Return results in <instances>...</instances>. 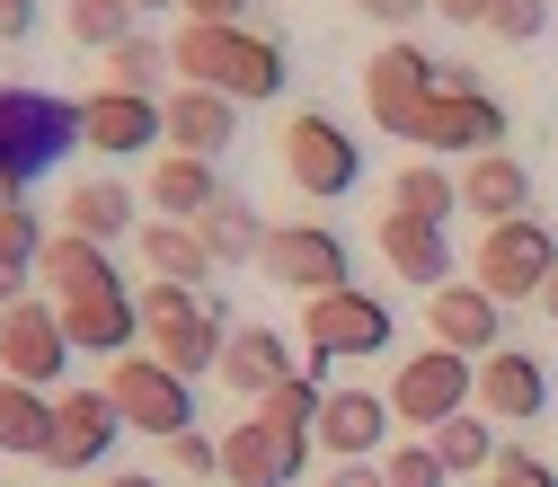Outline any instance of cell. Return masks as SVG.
I'll return each instance as SVG.
<instances>
[{
  "mask_svg": "<svg viewBox=\"0 0 558 487\" xmlns=\"http://www.w3.org/2000/svg\"><path fill=\"white\" fill-rule=\"evenodd\" d=\"M36 293V266H19V257H0V311H19Z\"/></svg>",
  "mask_w": 558,
  "mask_h": 487,
  "instance_id": "cell-41",
  "label": "cell"
},
{
  "mask_svg": "<svg viewBox=\"0 0 558 487\" xmlns=\"http://www.w3.org/2000/svg\"><path fill=\"white\" fill-rule=\"evenodd\" d=\"M319 407H328V373H293L284 390L266 399V416H275V426H302V435L319 426Z\"/></svg>",
  "mask_w": 558,
  "mask_h": 487,
  "instance_id": "cell-35",
  "label": "cell"
},
{
  "mask_svg": "<svg viewBox=\"0 0 558 487\" xmlns=\"http://www.w3.org/2000/svg\"><path fill=\"white\" fill-rule=\"evenodd\" d=\"M461 214H478L487 231H497V222H523V214H532V169H523L514 151L470 160V169H461Z\"/></svg>",
  "mask_w": 558,
  "mask_h": 487,
  "instance_id": "cell-23",
  "label": "cell"
},
{
  "mask_svg": "<svg viewBox=\"0 0 558 487\" xmlns=\"http://www.w3.org/2000/svg\"><path fill=\"white\" fill-rule=\"evenodd\" d=\"M81 151V98L53 89H0V195H27L45 169Z\"/></svg>",
  "mask_w": 558,
  "mask_h": 487,
  "instance_id": "cell-2",
  "label": "cell"
},
{
  "mask_svg": "<svg viewBox=\"0 0 558 487\" xmlns=\"http://www.w3.org/2000/svg\"><path fill=\"white\" fill-rule=\"evenodd\" d=\"M257 275H266V284H284V293H302V302H319V293L355 284V257H345V240L328 222H275Z\"/></svg>",
  "mask_w": 558,
  "mask_h": 487,
  "instance_id": "cell-7",
  "label": "cell"
},
{
  "mask_svg": "<svg viewBox=\"0 0 558 487\" xmlns=\"http://www.w3.org/2000/svg\"><path fill=\"white\" fill-rule=\"evenodd\" d=\"M107 487H160V478H151V470H116Z\"/></svg>",
  "mask_w": 558,
  "mask_h": 487,
  "instance_id": "cell-47",
  "label": "cell"
},
{
  "mask_svg": "<svg viewBox=\"0 0 558 487\" xmlns=\"http://www.w3.org/2000/svg\"><path fill=\"white\" fill-rule=\"evenodd\" d=\"M541 407H549V373H541V355H523V345H497V355L478 364V416L532 426Z\"/></svg>",
  "mask_w": 558,
  "mask_h": 487,
  "instance_id": "cell-19",
  "label": "cell"
},
{
  "mask_svg": "<svg viewBox=\"0 0 558 487\" xmlns=\"http://www.w3.org/2000/svg\"><path fill=\"white\" fill-rule=\"evenodd\" d=\"M487 36H506V45H541V36H549V0H497Z\"/></svg>",
  "mask_w": 558,
  "mask_h": 487,
  "instance_id": "cell-37",
  "label": "cell"
},
{
  "mask_svg": "<svg viewBox=\"0 0 558 487\" xmlns=\"http://www.w3.org/2000/svg\"><path fill=\"white\" fill-rule=\"evenodd\" d=\"M302 470H311V435L275 426L266 407H248L240 426L222 435V478L231 487H302Z\"/></svg>",
  "mask_w": 558,
  "mask_h": 487,
  "instance_id": "cell-11",
  "label": "cell"
},
{
  "mask_svg": "<svg viewBox=\"0 0 558 487\" xmlns=\"http://www.w3.org/2000/svg\"><path fill=\"white\" fill-rule=\"evenodd\" d=\"M381 478H390V487H452V470H444V452H435V443H399Z\"/></svg>",
  "mask_w": 558,
  "mask_h": 487,
  "instance_id": "cell-36",
  "label": "cell"
},
{
  "mask_svg": "<svg viewBox=\"0 0 558 487\" xmlns=\"http://www.w3.org/2000/svg\"><path fill=\"white\" fill-rule=\"evenodd\" d=\"M133 10H178V0H133Z\"/></svg>",
  "mask_w": 558,
  "mask_h": 487,
  "instance_id": "cell-48",
  "label": "cell"
},
{
  "mask_svg": "<svg viewBox=\"0 0 558 487\" xmlns=\"http://www.w3.org/2000/svg\"><path fill=\"white\" fill-rule=\"evenodd\" d=\"M311 443L328 452V461H373L381 443H390V399L381 390H328V407H319V426H311Z\"/></svg>",
  "mask_w": 558,
  "mask_h": 487,
  "instance_id": "cell-18",
  "label": "cell"
},
{
  "mask_svg": "<svg viewBox=\"0 0 558 487\" xmlns=\"http://www.w3.org/2000/svg\"><path fill=\"white\" fill-rule=\"evenodd\" d=\"M222 195H231V186L214 178V160L160 151V160H151V195H143V204H160V222H204V214H214Z\"/></svg>",
  "mask_w": 558,
  "mask_h": 487,
  "instance_id": "cell-25",
  "label": "cell"
},
{
  "mask_svg": "<svg viewBox=\"0 0 558 487\" xmlns=\"http://www.w3.org/2000/svg\"><path fill=\"white\" fill-rule=\"evenodd\" d=\"M169 72L186 81V89H214V98H231V107H266V98H284V81H293V62H284V45L275 36H248V27H178L169 36Z\"/></svg>",
  "mask_w": 558,
  "mask_h": 487,
  "instance_id": "cell-1",
  "label": "cell"
},
{
  "mask_svg": "<svg viewBox=\"0 0 558 487\" xmlns=\"http://www.w3.org/2000/svg\"><path fill=\"white\" fill-rule=\"evenodd\" d=\"M81 143L107 160H143L151 143H169V98H124V89L81 98Z\"/></svg>",
  "mask_w": 558,
  "mask_h": 487,
  "instance_id": "cell-15",
  "label": "cell"
},
{
  "mask_svg": "<svg viewBox=\"0 0 558 487\" xmlns=\"http://www.w3.org/2000/svg\"><path fill=\"white\" fill-rule=\"evenodd\" d=\"M319 487H390V478H381V470H373V461H337V470H328V478H319Z\"/></svg>",
  "mask_w": 558,
  "mask_h": 487,
  "instance_id": "cell-44",
  "label": "cell"
},
{
  "mask_svg": "<svg viewBox=\"0 0 558 487\" xmlns=\"http://www.w3.org/2000/svg\"><path fill=\"white\" fill-rule=\"evenodd\" d=\"M143 345H151V355H160L178 381H195V373H222L231 319H222V302H214V293L151 284V293H143Z\"/></svg>",
  "mask_w": 558,
  "mask_h": 487,
  "instance_id": "cell-3",
  "label": "cell"
},
{
  "mask_svg": "<svg viewBox=\"0 0 558 487\" xmlns=\"http://www.w3.org/2000/svg\"><path fill=\"white\" fill-rule=\"evenodd\" d=\"M355 10H364V19H381V27H408L416 10H435V0H355Z\"/></svg>",
  "mask_w": 558,
  "mask_h": 487,
  "instance_id": "cell-42",
  "label": "cell"
},
{
  "mask_svg": "<svg viewBox=\"0 0 558 487\" xmlns=\"http://www.w3.org/2000/svg\"><path fill=\"white\" fill-rule=\"evenodd\" d=\"M45 443H53V399L0 373V452H19V461H45Z\"/></svg>",
  "mask_w": 558,
  "mask_h": 487,
  "instance_id": "cell-28",
  "label": "cell"
},
{
  "mask_svg": "<svg viewBox=\"0 0 558 487\" xmlns=\"http://www.w3.org/2000/svg\"><path fill=\"white\" fill-rule=\"evenodd\" d=\"M36 284H53L62 302H81V293H98V284H124V275L107 266V248H98V240L53 231V248H45V266H36Z\"/></svg>",
  "mask_w": 558,
  "mask_h": 487,
  "instance_id": "cell-27",
  "label": "cell"
},
{
  "mask_svg": "<svg viewBox=\"0 0 558 487\" xmlns=\"http://www.w3.org/2000/svg\"><path fill=\"white\" fill-rule=\"evenodd\" d=\"M506 143V107L478 89V72L461 62V72H444V89H435V124H426V151H470V160H487Z\"/></svg>",
  "mask_w": 558,
  "mask_h": 487,
  "instance_id": "cell-13",
  "label": "cell"
},
{
  "mask_svg": "<svg viewBox=\"0 0 558 487\" xmlns=\"http://www.w3.org/2000/svg\"><path fill=\"white\" fill-rule=\"evenodd\" d=\"M195 231H204V248H214V266H248V257H266V231H275V222H257L248 195H222Z\"/></svg>",
  "mask_w": 558,
  "mask_h": 487,
  "instance_id": "cell-29",
  "label": "cell"
},
{
  "mask_svg": "<svg viewBox=\"0 0 558 487\" xmlns=\"http://www.w3.org/2000/svg\"><path fill=\"white\" fill-rule=\"evenodd\" d=\"M45 248H53V231L36 222V204H27V195H0V257L45 266Z\"/></svg>",
  "mask_w": 558,
  "mask_h": 487,
  "instance_id": "cell-34",
  "label": "cell"
},
{
  "mask_svg": "<svg viewBox=\"0 0 558 487\" xmlns=\"http://www.w3.org/2000/svg\"><path fill=\"white\" fill-rule=\"evenodd\" d=\"M169 461H178L186 478H222V443H214V435H204V426H186V435L169 443Z\"/></svg>",
  "mask_w": 558,
  "mask_h": 487,
  "instance_id": "cell-39",
  "label": "cell"
},
{
  "mask_svg": "<svg viewBox=\"0 0 558 487\" xmlns=\"http://www.w3.org/2000/svg\"><path fill=\"white\" fill-rule=\"evenodd\" d=\"M435 89H444V62L408 36H390L364 62V115L381 133H399V143H416V151H426V124H435Z\"/></svg>",
  "mask_w": 558,
  "mask_h": 487,
  "instance_id": "cell-4",
  "label": "cell"
},
{
  "mask_svg": "<svg viewBox=\"0 0 558 487\" xmlns=\"http://www.w3.org/2000/svg\"><path fill=\"white\" fill-rule=\"evenodd\" d=\"M195 27H248V0H178Z\"/></svg>",
  "mask_w": 558,
  "mask_h": 487,
  "instance_id": "cell-40",
  "label": "cell"
},
{
  "mask_svg": "<svg viewBox=\"0 0 558 487\" xmlns=\"http://www.w3.org/2000/svg\"><path fill=\"white\" fill-rule=\"evenodd\" d=\"M390 337H399V319H390V302L364 293V284L302 302V345L328 355V364H337V355H390Z\"/></svg>",
  "mask_w": 558,
  "mask_h": 487,
  "instance_id": "cell-10",
  "label": "cell"
},
{
  "mask_svg": "<svg viewBox=\"0 0 558 487\" xmlns=\"http://www.w3.org/2000/svg\"><path fill=\"white\" fill-rule=\"evenodd\" d=\"M36 36V0H0V45H19Z\"/></svg>",
  "mask_w": 558,
  "mask_h": 487,
  "instance_id": "cell-43",
  "label": "cell"
},
{
  "mask_svg": "<svg viewBox=\"0 0 558 487\" xmlns=\"http://www.w3.org/2000/svg\"><path fill=\"white\" fill-rule=\"evenodd\" d=\"M53 311H62V328H72V355H107V364H124L133 345H143V293H124V284H98V293L53 302Z\"/></svg>",
  "mask_w": 558,
  "mask_h": 487,
  "instance_id": "cell-16",
  "label": "cell"
},
{
  "mask_svg": "<svg viewBox=\"0 0 558 487\" xmlns=\"http://www.w3.org/2000/svg\"><path fill=\"white\" fill-rule=\"evenodd\" d=\"M435 10H444L452 27H487V19H497V0H435Z\"/></svg>",
  "mask_w": 558,
  "mask_h": 487,
  "instance_id": "cell-45",
  "label": "cell"
},
{
  "mask_svg": "<svg viewBox=\"0 0 558 487\" xmlns=\"http://www.w3.org/2000/svg\"><path fill=\"white\" fill-rule=\"evenodd\" d=\"M478 407V364L452 355V345H416V355L390 373V416L399 426H444V416H470Z\"/></svg>",
  "mask_w": 558,
  "mask_h": 487,
  "instance_id": "cell-5",
  "label": "cell"
},
{
  "mask_svg": "<svg viewBox=\"0 0 558 487\" xmlns=\"http://www.w3.org/2000/svg\"><path fill=\"white\" fill-rule=\"evenodd\" d=\"M107 399H116V416L133 435H160V443H178L186 426H195V390L160 364V355H124V364H107Z\"/></svg>",
  "mask_w": 558,
  "mask_h": 487,
  "instance_id": "cell-8",
  "label": "cell"
},
{
  "mask_svg": "<svg viewBox=\"0 0 558 487\" xmlns=\"http://www.w3.org/2000/svg\"><path fill=\"white\" fill-rule=\"evenodd\" d=\"M426 443L444 452V470H452V478H461V470H497V452H506L487 416H444V426H435Z\"/></svg>",
  "mask_w": 558,
  "mask_h": 487,
  "instance_id": "cell-32",
  "label": "cell"
},
{
  "mask_svg": "<svg viewBox=\"0 0 558 487\" xmlns=\"http://www.w3.org/2000/svg\"><path fill=\"white\" fill-rule=\"evenodd\" d=\"M381 257H390V275H408V284H426V293L452 284V240H444V222L381 214Z\"/></svg>",
  "mask_w": 558,
  "mask_h": 487,
  "instance_id": "cell-24",
  "label": "cell"
},
{
  "mask_svg": "<svg viewBox=\"0 0 558 487\" xmlns=\"http://www.w3.org/2000/svg\"><path fill=\"white\" fill-rule=\"evenodd\" d=\"M62 27H72V45H89V53H116L133 36V0H72Z\"/></svg>",
  "mask_w": 558,
  "mask_h": 487,
  "instance_id": "cell-33",
  "label": "cell"
},
{
  "mask_svg": "<svg viewBox=\"0 0 558 487\" xmlns=\"http://www.w3.org/2000/svg\"><path fill=\"white\" fill-rule=\"evenodd\" d=\"M390 214H416V222H452L461 214V178H444L435 160H416L390 178Z\"/></svg>",
  "mask_w": 558,
  "mask_h": 487,
  "instance_id": "cell-31",
  "label": "cell"
},
{
  "mask_svg": "<svg viewBox=\"0 0 558 487\" xmlns=\"http://www.w3.org/2000/svg\"><path fill=\"white\" fill-rule=\"evenodd\" d=\"M558 275V231L541 222V214H523V222H497L478 240V257H470V284H487L506 311L514 302H541V284Z\"/></svg>",
  "mask_w": 558,
  "mask_h": 487,
  "instance_id": "cell-6",
  "label": "cell"
},
{
  "mask_svg": "<svg viewBox=\"0 0 558 487\" xmlns=\"http://www.w3.org/2000/svg\"><path fill=\"white\" fill-rule=\"evenodd\" d=\"M426 328H435V345H452V355L487 364V355L506 345V302L487 293V284H470V275H452L444 293H426Z\"/></svg>",
  "mask_w": 558,
  "mask_h": 487,
  "instance_id": "cell-14",
  "label": "cell"
},
{
  "mask_svg": "<svg viewBox=\"0 0 558 487\" xmlns=\"http://www.w3.org/2000/svg\"><path fill=\"white\" fill-rule=\"evenodd\" d=\"M240 143V107L231 98H214V89H169V151H186V160H222Z\"/></svg>",
  "mask_w": 558,
  "mask_h": 487,
  "instance_id": "cell-21",
  "label": "cell"
},
{
  "mask_svg": "<svg viewBox=\"0 0 558 487\" xmlns=\"http://www.w3.org/2000/svg\"><path fill=\"white\" fill-rule=\"evenodd\" d=\"M222 381L248 399V407H266L275 390L293 381V345L275 337L266 319H248V328H231V345H222Z\"/></svg>",
  "mask_w": 558,
  "mask_h": 487,
  "instance_id": "cell-20",
  "label": "cell"
},
{
  "mask_svg": "<svg viewBox=\"0 0 558 487\" xmlns=\"http://www.w3.org/2000/svg\"><path fill=\"white\" fill-rule=\"evenodd\" d=\"M532 311H541V319L558 328V275H549V284H541V302H532Z\"/></svg>",
  "mask_w": 558,
  "mask_h": 487,
  "instance_id": "cell-46",
  "label": "cell"
},
{
  "mask_svg": "<svg viewBox=\"0 0 558 487\" xmlns=\"http://www.w3.org/2000/svg\"><path fill=\"white\" fill-rule=\"evenodd\" d=\"M143 266H151V284H186V293H204V275H214V248H204V231L195 222H143Z\"/></svg>",
  "mask_w": 558,
  "mask_h": 487,
  "instance_id": "cell-26",
  "label": "cell"
},
{
  "mask_svg": "<svg viewBox=\"0 0 558 487\" xmlns=\"http://www.w3.org/2000/svg\"><path fill=\"white\" fill-rule=\"evenodd\" d=\"M124 435V416L107 390H62L53 399V443H45V470H98L107 443Z\"/></svg>",
  "mask_w": 558,
  "mask_h": 487,
  "instance_id": "cell-17",
  "label": "cell"
},
{
  "mask_svg": "<svg viewBox=\"0 0 558 487\" xmlns=\"http://www.w3.org/2000/svg\"><path fill=\"white\" fill-rule=\"evenodd\" d=\"M284 178H293L311 204H337L345 186L364 178V151H355V133H345L337 115H319V107H302V115L284 124Z\"/></svg>",
  "mask_w": 558,
  "mask_h": 487,
  "instance_id": "cell-9",
  "label": "cell"
},
{
  "mask_svg": "<svg viewBox=\"0 0 558 487\" xmlns=\"http://www.w3.org/2000/svg\"><path fill=\"white\" fill-rule=\"evenodd\" d=\"M107 89H124V98H169V89H178V72H169V45H151V36H124V45L107 53Z\"/></svg>",
  "mask_w": 558,
  "mask_h": 487,
  "instance_id": "cell-30",
  "label": "cell"
},
{
  "mask_svg": "<svg viewBox=\"0 0 558 487\" xmlns=\"http://www.w3.org/2000/svg\"><path fill=\"white\" fill-rule=\"evenodd\" d=\"M133 186H116V178H81L72 195H62V231L72 240H98V248H116V240H143V214H133Z\"/></svg>",
  "mask_w": 558,
  "mask_h": 487,
  "instance_id": "cell-22",
  "label": "cell"
},
{
  "mask_svg": "<svg viewBox=\"0 0 558 487\" xmlns=\"http://www.w3.org/2000/svg\"><path fill=\"white\" fill-rule=\"evenodd\" d=\"M487 478H497V487H558V470L532 452V443H506L497 452V470H487Z\"/></svg>",
  "mask_w": 558,
  "mask_h": 487,
  "instance_id": "cell-38",
  "label": "cell"
},
{
  "mask_svg": "<svg viewBox=\"0 0 558 487\" xmlns=\"http://www.w3.org/2000/svg\"><path fill=\"white\" fill-rule=\"evenodd\" d=\"M62 364H72V328H62V311L53 302H19V311H0V373L10 381H27V390H53L62 381Z\"/></svg>",
  "mask_w": 558,
  "mask_h": 487,
  "instance_id": "cell-12",
  "label": "cell"
}]
</instances>
